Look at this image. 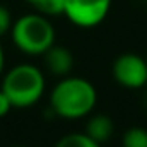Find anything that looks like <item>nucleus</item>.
<instances>
[{"mask_svg":"<svg viewBox=\"0 0 147 147\" xmlns=\"http://www.w3.org/2000/svg\"><path fill=\"white\" fill-rule=\"evenodd\" d=\"M10 147H26V146H10Z\"/></svg>","mask_w":147,"mask_h":147,"instance_id":"2eb2a0df","label":"nucleus"},{"mask_svg":"<svg viewBox=\"0 0 147 147\" xmlns=\"http://www.w3.org/2000/svg\"><path fill=\"white\" fill-rule=\"evenodd\" d=\"M111 2L113 0H65L63 14L79 28H96L110 14Z\"/></svg>","mask_w":147,"mask_h":147,"instance_id":"20e7f679","label":"nucleus"},{"mask_svg":"<svg viewBox=\"0 0 147 147\" xmlns=\"http://www.w3.org/2000/svg\"><path fill=\"white\" fill-rule=\"evenodd\" d=\"M26 2H28V3H31V5H34V7H38L43 0H26Z\"/></svg>","mask_w":147,"mask_h":147,"instance_id":"4468645a","label":"nucleus"},{"mask_svg":"<svg viewBox=\"0 0 147 147\" xmlns=\"http://www.w3.org/2000/svg\"><path fill=\"white\" fill-rule=\"evenodd\" d=\"M3 65H5V53H3V48L0 45V74L3 72Z\"/></svg>","mask_w":147,"mask_h":147,"instance_id":"ddd939ff","label":"nucleus"},{"mask_svg":"<svg viewBox=\"0 0 147 147\" xmlns=\"http://www.w3.org/2000/svg\"><path fill=\"white\" fill-rule=\"evenodd\" d=\"M36 9L39 10V14H43L46 17L48 16H60V14H63L65 0H43Z\"/></svg>","mask_w":147,"mask_h":147,"instance_id":"9d476101","label":"nucleus"},{"mask_svg":"<svg viewBox=\"0 0 147 147\" xmlns=\"http://www.w3.org/2000/svg\"><path fill=\"white\" fill-rule=\"evenodd\" d=\"M55 147H101V144L92 140L86 132L84 134L74 132V134H67L62 139H58Z\"/></svg>","mask_w":147,"mask_h":147,"instance_id":"6e6552de","label":"nucleus"},{"mask_svg":"<svg viewBox=\"0 0 147 147\" xmlns=\"http://www.w3.org/2000/svg\"><path fill=\"white\" fill-rule=\"evenodd\" d=\"M115 132V125L108 115H91L87 123H86V134L96 140L98 144H103L106 140H110L111 135Z\"/></svg>","mask_w":147,"mask_h":147,"instance_id":"0eeeda50","label":"nucleus"},{"mask_svg":"<svg viewBox=\"0 0 147 147\" xmlns=\"http://www.w3.org/2000/svg\"><path fill=\"white\" fill-rule=\"evenodd\" d=\"M123 147H147V130L142 127H130L121 139Z\"/></svg>","mask_w":147,"mask_h":147,"instance_id":"1a4fd4ad","label":"nucleus"},{"mask_svg":"<svg viewBox=\"0 0 147 147\" xmlns=\"http://www.w3.org/2000/svg\"><path fill=\"white\" fill-rule=\"evenodd\" d=\"M10 110H12V103H10V99L7 98V94L0 89V118L7 116Z\"/></svg>","mask_w":147,"mask_h":147,"instance_id":"f8f14e48","label":"nucleus"},{"mask_svg":"<svg viewBox=\"0 0 147 147\" xmlns=\"http://www.w3.org/2000/svg\"><path fill=\"white\" fill-rule=\"evenodd\" d=\"M96 101V87L87 79L74 75L62 77L50 94V106L53 113L65 120H79L91 115Z\"/></svg>","mask_w":147,"mask_h":147,"instance_id":"f257e3e1","label":"nucleus"},{"mask_svg":"<svg viewBox=\"0 0 147 147\" xmlns=\"http://www.w3.org/2000/svg\"><path fill=\"white\" fill-rule=\"evenodd\" d=\"M12 28V16L10 10L3 5H0V38L5 36Z\"/></svg>","mask_w":147,"mask_h":147,"instance_id":"9b49d317","label":"nucleus"},{"mask_svg":"<svg viewBox=\"0 0 147 147\" xmlns=\"http://www.w3.org/2000/svg\"><path fill=\"white\" fill-rule=\"evenodd\" d=\"M46 87L43 72L36 65L21 63L3 75L2 91L12 103V108H29L41 99Z\"/></svg>","mask_w":147,"mask_h":147,"instance_id":"f03ea898","label":"nucleus"},{"mask_svg":"<svg viewBox=\"0 0 147 147\" xmlns=\"http://www.w3.org/2000/svg\"><path fill=\"white\" fill-rule=\"evenodd\" d=\"M10 34L14 45L26 55H43L55 45V28L43 14H26L12 22Z\"/></svg>","mask_w":147,"mask_h":147,"instance_id":"7ed1b4c3","label":"nucleus"},{"mask_svg":"<svg viewBox=\"0 0 147 147\" xmlns=\"http://www.w3.org/2000/svg\"><path fill=\"white\" fill-rule=\"evenodd\" d=\"M146 62H147V57H146Z\"/></svg>","mask_w":147,"mask_h":147,"instance_id":"dca6fc26","label":"nucleus"},{"mask_svg":"<svg viewBox=\"0 0 147 147\" xmlns=\"http://www.w3.org/2000/svg\"><path fill=\"white\" fill-rule=\"evenodd\" d=\"M113 79L125 89H140L147 84V62L140 55L123 53L113 62Z\"/></svg>","mask_w":147,"mask_h":147,"instance_id":"39448f33","label":"nucleus"},{"mask_svg":"<svg viewBox=\"0 0 147 147\" xmlns=\"http://www.w3.org/2000/svg\"><path fill=\"white\" fill-rule=\"evenodd\" d=\"M43 63L45 69L55 77H65L72 72L74 69V57L70 50L65 46L51 45L45 53H43Z\"/></svg>","mask_w":147,"mask_h":147,"instance_id":"423d86ee","label":"nucleus"}]
</instances>
